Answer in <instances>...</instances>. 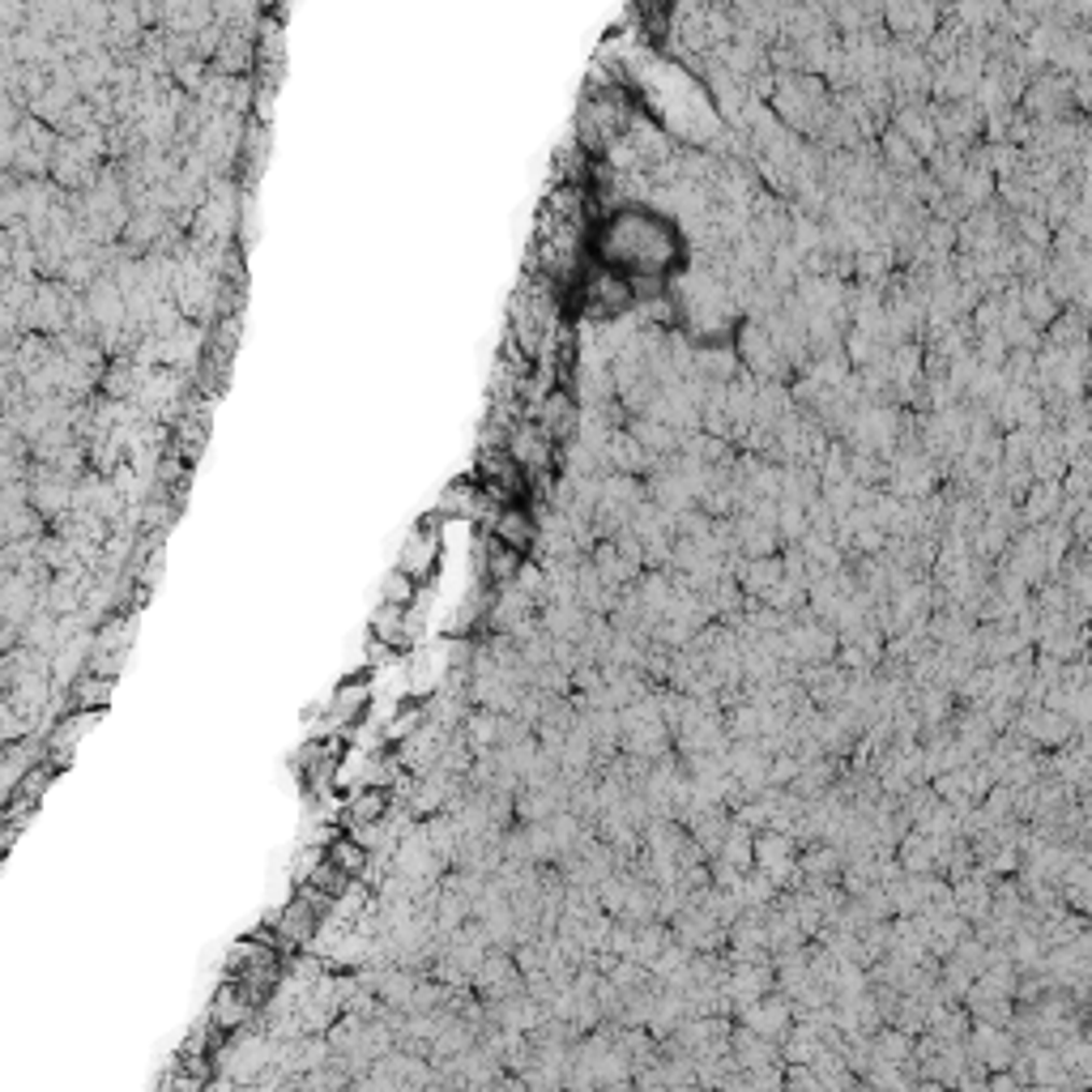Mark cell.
Returning <instances> with one entry per match:
<instances>
[{
    "label": "cell",
    "instance_id": "cell-6",
    "mask_svg": "<svg viewBox=\"0 0 1092 1092\" xmlns=\"http://www.w3.org/2000/svg\"><path fill=\"white\" fill-rule=\"evenodd\" d=\"M436 559H440V538H436V525H431V521H423V525L406 538L397 572H406L410 581H423V577L436 568Z\"/></svg>",
    "mask_w": 1092,
    "mask_h": 1092
},
{
    "label": "cell",
    "instance_id": "cell-12",
    "mask_svg": "<svg viewBox=\"0 0 1092 1092\" xmlns=\"http://www.w3.org/2000/svg\"><path fill=\"white\" fill-rule=\"evenodd\" d=\"M410 598H414V581L406 572H393L388 585H384V602L388 607H410Z\"/></svg>",
    "mask_w": 1092,
    "mask_h": 1092
},
{
    "label": "cell",
    "instance_id": "cell-2",
    "mask_svg": "<svg viewBox=\"0 0 1092 1092\" xmlns=\"http://www.w3.org/2000/svg\"><path fill=\"white\" fill-rule=\"evenodd\" d=\"M367 1092H431L436 1089V1067L423 1059V1054H410V1050H388L364 1080Z\"/></svg>",
    "mask_w": 1092,
    "mask_h": 1092
},
{
    "label": "cell",
    "instance_id": "cell-8",
    "mask_svg": "<svg viewBox=\"0 0 1092 1092\" xmlns=\"http://www.w3.org/2000/svg\"><path fill=\"white\" fill-rule=\"evenodd\" d=\"M969 1059L977 1067H990V1072H1003L1016 1050H1011V1037L998 1029V1024H977L969 1037Z\"/></svg>",
    "mask_w": 1092,
    "mask_h": 1092
},
{
    "label": "cell",
    "instance_id": "cell-10",
    "mask_svg": "<svg viewBox=\"0 0 1092 1092\" xmlns=\"http://www.w3.org/2000/svg\"><path fill=\"white\" fill-rule=\"evenodd\" d=\"M364 709H367V687L364 683H342L338 687V696L329 700V718L334 722H355V718H364Z\"/></svg>",
    "mask_w": 1092,
    "mask_h": 1092
},
{
    "label": "cell",
    "instance_id": "cell-16",
    "mask_svg": "<svg viewBox=\"0 0 1092 1092\" xmlns=\"http://www.w3.org/2000/svg\"><path fill=\"white\" fill-rule=\"evenodd\" d=\"M431 1092H453V1089H431Z\"/></svg>",
    "mask_w": 1092,
    "mask_h": 1092
},
{
    "label": "cell",
    "instance_id": "cell-9",
    "mask_svg": "<svg viewBox=\"0 0 1092 1092\" xmlns=\"http://www.w3.org/2000/svg\"><path fill=\"white\" fill-rule=\"evenodd\" d=\"M755 866L768 883H785V875L794 870V846L781 833H764L755 841Z\"/></svg>",
    "mask_w": 1092,
    "mask_h": 1092
},
{
    "label": "cell",
    "instance_id": "cell-5",
    "mask_svg": "<svg viewBox=\"0 0 1092 1092\" xmlns=\"http://www.w3.org/2000/svg\"><path fill=\"white\" fill-rule=\"evenodd\" d=\"M738 1016H742V1029H751L755 1037L777 1041V1046H781V1041L790 1037V1029H794V1003H790L785 994H768V998L742 1007Z\"/></svg>",
    "mask_w": 1092,
    "mask_h": 1092
},
{
    "label": "cell",
    "instance_id": "cell-1",
    "mask_svg": "<svg viewBox=\"0 0 1092 1092\" xmlns=\"http://www.w3.org/2000/svg\"><path fill=\"white\" fill-rule=\"evenodd\" d=\"M594 256L602 269L627 278L636 290H653L657 282H666L683 265L687 247H683L679 227L670 218H662L657 210L619 205L594 231Z\"/></svg>",
    "mask_w": 1092,
    "mask_h": 1092
},
{
    "label": "cell",
    "instance_id": "cell-14",
    "mask_svg": "<svg viewBox=\"0 0 1092 1092\" xmlns=\"http://www.w3.org/2000/svg\"><path fill=\"white\" fill-rule=\"evenodd\" d=\"M346 1092H367V1089H364V1084H351V1089H346Z\"/></svg>",
    "mask_w": 1092,
    "mask_h": 1092
},
{
    "label": "cell",
    "instance_id": "cell-15",
    "mask_svg": "<svg viewBox=\"0 0 1092 1092\" xmlns=\"http://www.w3.org/2000/svg\"><path fill=\"white\" fill-rule=\"evenodd\" d=\"M683 1092H709V1089H700V1084H692V1089H683Z\"/></svg>",
    "mask_w": 1092,
    "mask_h": 1092
},
{
    "label": "cell",
    "instance_id": "cell-4",
    "mask_svg": "<svg viewBox=\"0 0 1092 1092\" xmlns=\"http://www.w3.org/2000/svg\"><path fill=\"white\" fill-rule=\"evenodd\" d=\"M525 990H529V985H525L521 965H516L512 952H491L486 965L479 969V977H474V994L483 998L486 1007H491V1003H508V998H516V994H525Z\"/></svg>",
    "mask_w": 1092,
    "mask_h": 1092
},
{
    "label": "cell",
    "instance_id": "cell-7",
    "mask_svg": "<svg viewBox=\"0 0 1092 1092\" xmlns=\"http://www.w3.org/2000/svg\"><path fill=\"white\" fill-rule=\"evenodd\" d=\"M491 534H495V542H504V547H512V551L521 555V551H529V547H534V538H538V521H534L525 508L504 504V508L495 512V521H491Z\"/></svg>",
    "mask_w": 1092,
    "mask_h": 1092
},
{
    "label": "cell",
    "instance_id": "cell-3",
    "mask_svg": "<svg viewBox=\"0 0 1092 1092\" xmlns=\"http://www.w3.org/2000/svg\"><path fill=\"white\" fill-rule=\"evenodd\" d=\"M321 918H325V892L303 888V892H299V896H295V900L278 913L273 935H278V944H308V939L316 935Z\"/></svg>",
    "mask_w": 1092,
    "mask_h": 1092
},
{
    "label": "cell",
    "instance_id": "cell-11",
    "mask_svg": "<svg viewBox=\"0 0 1092 1092\" xmlns=\"http://www.w3.org/2000/svg\"><path fill=\"white\" fill-rule=\"evenodd\" d=\"M329 862H334V866H338V870L351 879V875H364L367 850L359 846V841H351V837H346V841H338V846L329 850Z\"/></svg>",
    "mask_w": 1092,
    "mask_h": 1092
},
{
    "label": "cell",
    "instance_id": "cell-13",
    "mask_svg": "<svg viewBox=\"0 0 1092 1092\" xmlns=\"http://www.w3.org/2000/svg\"><path fill=\"white\" fill-rule=\"evenodd\" d=\"M486 1092H534V1089H529V1084H521L516 1076H504L499 1084H491V1089H486Z\"/></svg>",
    "mask_w": 1092,
    "mask_h": 1092
}]
</instances>
